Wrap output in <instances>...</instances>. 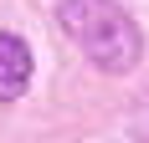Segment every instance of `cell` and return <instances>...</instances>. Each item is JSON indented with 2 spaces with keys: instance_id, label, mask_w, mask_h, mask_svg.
<instances>
[{
  "instance_id": "obj_1",
  "label": "cell",
  "mask_w": 149,
  "mask_h": 143,
  "mask_svg": "<svg viewBox=\"0 0 149 143\" xmlns=\"http://www.w3.org/2000/svg\"><path fill=\"white\" fill-rule=\"evenodd\" d=\"M57 21L77 41V51L113 77H123L144 61V31L118 0H62Z\"/></svg>"
},
{
  "instance_id": "obj_2",
  "label": "cell",
  "mask_w": 149,
  "mask_h": 143,
  "mask_svg": "<svg viewBox=\"0 0 149 143\" xmlns=\"http://www.w3.org/2000/svg\"><path fill=\"white\" fill-rule=\"evenodd\" d=\"M31 87V46L15 31H0V102H15Z\"/></svg>"
}]
</instances>
